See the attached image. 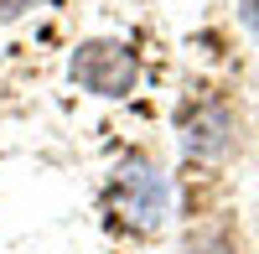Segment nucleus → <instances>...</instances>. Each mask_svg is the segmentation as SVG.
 I'll use <instances>...</instances> for the list:
<instances>
[{
	"instance_id": "f257e3e1",
	"label": "nucleus",
	"mask_w": 259,
	"mask_h": 254,
	"mask_svg": "<svg viewBox=\"0 0 259 254\" xmlns=\"http://www.w3.org/2000/svg\"><path fill=\"white\" fill-rule=\"evenodd\" d=\"M140 78V57L114 36H94V41H78L73 57H68V83L83 94H99V99H124Z\"/></svg>"
},
{
	"instance_id": "f03ea898",
	"label": "nucleus",
	"mask_w": 259,
	"mask_h": 254,
	"mask_svg": "<svg viewBox=\"0 0 259 254\" xmlns=\"http://www.w3.org/2000/svg\"><path fill=\"white\" fill-rule=\"evenodd\" d=\"M114 207L140 228V234H156V228L166 223V213H171L166 177L150 161H124L114 172Z\"/></svg>"
},
{
	"instance_id": "7ed1b4c3",
	"label": "nucleus",
	"mask_w": 259,
	"mask_h": 254,
	"mask_svg": "<svg viewBox=\"0 0 259 254\" xmlns=\"http://www.w3.org/2000/svg\"><path fill=\"white\" fill-rule=\"evenodd\" d=\"M187 151H197V156H212V151H223V140H228V114L223 109H207L202 119H187Z\"/></svg>"
},
{
	"instance_id": "20e7f679",
	"label": "nucleus",
	"mask_w": 259,
	"mask_h": 254,
	"mask_svg": "<svg viewBox=\"0 0 259 254\" xmlns=\"http://www.w3.org/2000/svg\"><path fill=\"white\" fill-rule=\"evenodd\" d=\"M41 0H0V26H6V21H21L26 11H36Z\"/></svg>"
},
{
	"instance_id": "39448f33",
	"label": "nucleus",
	"mask_w": 259,
	"mask_h": 254,
	"mask_svg": "<svg viewBox=\"0 0 259 254\" xmlns=\"http://www.w3.org/2000/svg\"><path fill=\"white\" fill-rule=\"evenodd\" d=\"M244 21H249V26L259 31V0H244Z\"/></svg>"
}]
</instances>
